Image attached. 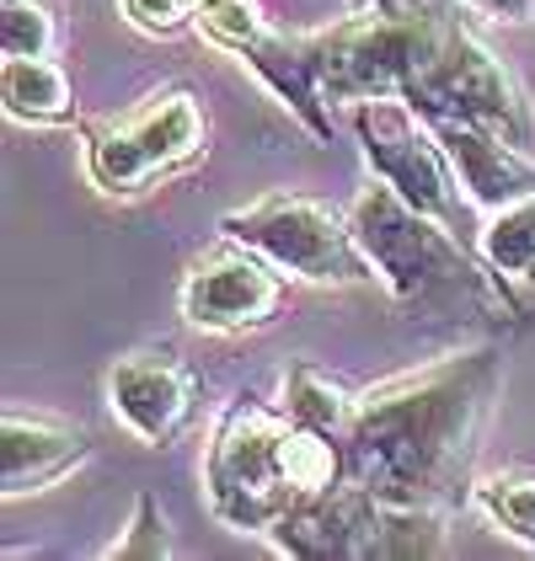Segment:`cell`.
I'll return each mask as SVG.
<instances>
[{
  "label": "cell",
  "mask_w": 535,
  "mask_h": 561,
  "mask_svg": "<svg viewBox=\"0 0 535 561\" xmlns=\"http://www.w3.org/2000/svg\"><path fill=\"white\" fill-rule=\"evenodd\" d=\"M107 557H118V561H161V557H172L167 514H161V503H156L150 492H139V497H134L129 529L107 546Z\"/></svg>",
  "instance_id": "cell-19"
},
{
  "label": "cell",
  "mask_w": 535,
  "mask_h": 561,
  "mask_svg": "<svg viewBox=\"0 0 535 561\" xmlns=\"http://www.w3.org/2000/svg\"><path fill=\"white\" fill-rule=\"evenodd\" d=\"M204 497L225 529L268 535L300 503L289 460V412L258 396H236L204 455Z\"/></svg>",
  "instance_id": "cell-4"
},
{
  "label": "cell",
  "mask_w": 535,
  "mask_h": 561,
  "mask_svg": "<svg viewBox=\"0 0 535 561\" xmlns=\"http://www.w3.org/2000/svg\"><path fill=\"white\" fill-rule=\"evenodd\" d=\"M187 5H193V22H198V11H204V5H209V0H187Z\"/></svg>",
  "instance_id": "cell-22"
},
{
  "label": "cell",
  "mask_w": 535,
  "mask_h": 561,
  "mask_svg": "<svg viewBox=\"0 0 535 561\" xmlns=\"http://www.w3.org/2000/svg\"><path fill=\"white\" fill-rule=\"evenodd\" d=\"M477 252L498 284H531L535 278V193L498 209L477 230Z\"/></svg>",
  "instance_id": "cell-16"
},
{
  "label": "cell",
  "mask_w": 535,
  "mask_h": 561,
  "mask_svg": "<svg viewBox=\"0 0 535 561\" xmlns=\"http://www.w3.org/2000/svg\"><path fill=\"white\" fill-rule=\"evenodd\" d=\"M209 150L204 102L187 87H156L87 134V172L107 198H134Z\"/></svg>",
  "instance_id": "cell-5"
},
{
  "label": "cell",
  "mask_w": 535,
  "mask_h": 561,
  "mask_svg": "<svg viewBox=\"0 0 535 561\" xmlns=\"http://www.w3.org/2000/svg\"><path fill=\"white\" fill-rule=\"evenodd\" d=\"M429 124H434V134H440V145H445V156H449V167H455L466 198H471V209L482 219L535 193L531 150L509 145L503 134L482 129V124H466V118H429Z\"/></svg>",
  "instance_id": "cell-12"
},
{
  "label": "cell",
  "mask_w": 535,
  "mask_h": 561,
  "mask_svg": "<svg viewBox=\"0 0 535 561\" xmlns=\"http://www.w3.org/2000/svg\"><path fill=\"white\" fill-rule=\"evenodd\" d=\"M401 102H412L423 118H466V124L503 134L520 150H535L531 96L509 76V65L477 38V27L460 11L445 22L429 70L418 76V87L407 91Z\"/></svg>",
  "instance_id": "cell-7"
},
{
  "label": "cell",
  "mask_w": 535,
  "mask_h": 561,
  "mask_svg": "<svg viewBox=\"0 0 535 561\" xmlns=\"http://www.w3.org/2000/svg\"><path fill=\"white\" fill-rule=\"evenodd\" d=\"M278 407H284L300 428L327 433V438H338V444H349L354 417H358V396H349L332 375H321L316 364H289V375H284V401H278Z\"/></svg>",
  "instance_id": "cell-15"
},
{
  "label": "cell",
  "mask_w": 535,
  "mask_h": 561,
  "mask_svg": "<svg viewBox=\"0 0 535 561\" xmlns=\"http://www.w3.org/2000/svg\"><path fill=\"white\" fill-rule=\"evenodd\" d=\"M471 503L488 514V524L498 535L520 540L535 551V476L531 471H498L482 476L471 486Z\"/></svg>",
  "instance_id": "cell-17"
},
{
  "label": "cell",
  "mask_w": 535,
  "mask_h": 561,
  "mask_svg": "<svg viewBox=\"0 0 535 561\" xmlns=\"http://www.w3.org/2000/svg\"><path fill=\"white\" fill-rule=\"evenodd\" d=\"M354 5H364V0H354Z\"/></svg>",
  "instance_id": "cell-23"
},
{
  "label": "cell",
  "mask_w": 535,
  "mask_h": 561,
  "mask_svg": "<svg viewBox=\"0 0 535 561\" xmlns=\"http://www.w3.org/2000/svg\"><path fill=\"white\" fill-rule=\"evenodd\" d=\"M209 44L230 48L316 139H332V102L321 91V33H278L258 0H209L198 11Z\"/></svg>",
  "instance_id": "cell-9"
},
{
  "label": "cell",
  "mask_w": 535,
  "mask_h": 561,
  "mask_svg": "<svg viewBox=\"0 0 535 561\" xmlns=\"http://www.w3.org/2000/svg\"><path fill=\"white\" fill-rule=\"evenodd\" d=\"M0 96L16 124H76V87L48 54H5Z\"/></svg>",
  "instance_id": "cell-14"
},
{
  "label": "cell",
  "mask_w": 535,
  "mask_h": 561,
  "mask_svg": "<svg viewBox=\"0 0 535 561\" xmlns=\"http://www.w3.org/2000/svg\"><path fill=\"white\" fill-rule=\"evenodd\" d=\"M0 54H54V11L44 0H0Z\"/></svg>",
  "instance_id": "cell-18"
},
{
  "label": "cell",
  "mask_w": 535,
  "mask_h": 561,
  "mask_svg": "<svg viewBox=\"0 0 535 561\" xmlns=\"http://www.w3.org/2000/svg\"><path fill=\"white\" fill-rule=\"evenodd\" d=\"M349 124H354V139H358V150H364L369 176L391 182L407 204H418L423 215L445 219L449 230L466 241V209H471V198H466L460 176L449 167L434 124L412 102H401V96L354 102L349 107Z\"/></svg>",
  "instance_id": "cell-8"
},
{
  "label": "cell",
  "mask_w": 535,
  "mask_h": 561,
  "mask_svg": "<svg viewBox=\"0 0 535 561\" xmlns=\"http://www.w3.org/2000/svg\"><path fill=\"white\" fill-rule=\"evenodd\" d=\"M87 455H91V433L81 423L5 412V428H0V492L5 497L48 492L54 481H65L76 471Z\"/></svg>",
  "instance_id": "cell-13"
},
{
  "label": "cell",
  "mask_w": 535,
  "mask_h": 561,
  "mask_svg": "<svg viewBox=\"0 0 535 561\" xmlns=\"http://www.w3.org/2000/svg\"><path fill=\"white\" fill-rule=\"evenodd\" d=\"M268 540L300 561H429L445 557V514L386 503L343 481L300 497L268 529Z\"/></svg>",
  "instance_id": "cell-3"
},
{
  "label": "cell",
  "mask_w": 535,
  "mask_h": 561,
  "mask_svg": "<svg viewBox=\"0 0 535 561\" xmlns=\"http://www.w3.org/2000/svg\"><path fill=\"white\" fill-rule=\"evenodd\" d=\"M220 236L247 241L278 273L306 278V284H369L375 278L354 236V219L306 193H263L258 204L230 209L220 219Z\"/></svg>",
  "instance_id": "cell-6"
},
{
  "label": "cell",
  "mask_w": 535,
  "mask_h": 561,
  "mask_svg": "<svg viewBox=\"0 0 535 561\" xmlns=\"http://www.w3.org/2000/svg\"><path fill=\"white\" fill-rule=\"evenodd\" d=\"M124 5V16H129L139 33H150V38H172L182 33L187 22H193V5L187 0H118Z\"/></svg>",
  "instance_id": "cell-20"
},
{
  "label": "cell",
  "mask_w": 535,
  "mask_h": 561,
  "mask_svg": "<svg viewBox=\"0 0 535 561\" xmlns=\"http://www.w3.org/2000/svg\"><path fill=\"white\" fill-rule=\"evenodd\" d=\"M471 5L498 16V22H525V16H535V0H471Z\"/></svg>",
  "instance_id": "cell-21"
},
{
  "label": "cell",
  "mask_w": 535,
  "mask_h": 561,
  "mask_svg": "<svg viewBox=\"0 0 535 561\" xmlns=\"http://www.w3.org/2000/svg\"><path fill=\"white\" fill-rule=\"evenodd\" d=\"M349 219H354V236L375 267V278L401 305H434L445 295H482L488 289V273L477 262L482 252L471 241H460L445 219L407 204L391 182L369 176V187L349 204Z\"/></svg>",
  "instance_id": "cell-2"
},
{
  "label": "cell",
  "mask_w": 535,
  "mask_h": 561,
  "mask_svg": "<svg viewBox=\"0 0 535 561\" xmlns=\"http://www.w3.org/2000/svg\"><path fill=\"white\" fill-rule=\"evenodd\" d=\"M498 380V347H471L423 375L364 390L349 433V481L386 503L445 508L477 455Z\"/></svg>",
  "instance_id": "cell-1"
},
{
  "label": "cell",
  "mask_w": 535,
  "mask_h": 561,
  "mask_svg": "<svg viewBox=\"0 0 535 561\" xmlns=\"http://www.w3.org/2000/svg\"><path fill=\"white\" fill-rule=\"evenodd\" d=\"M107 407L139 444L167 449L198 412V375L172 347H139L107 369Z\"/></svg>",
  "instance_id": "cell-11"
},
{
  "label": "cell",
  "mask_w": 535,
  "mask_h": 561,
  "mask_svg": "<svg viewBox=\"0 0 535 561\" xmlns=\"http://www.w3.org/2000/svg\"><path fill=\"white\" fill-rule=\"evenodd\" d=\"M284 278L263 252H252L247 241L220 236V247H209L204 257L187 267L178 289L182 321L198 332H247L268 327L284 305Z\"/></svg>",
  "instance_id": "cell-10"
}]
</instances>
